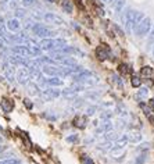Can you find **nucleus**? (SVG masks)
Wrapping results in <instances>:
<instances>
[{"label":"nucleus","instance_id":"nucleus-1","mask_svg":"<svg viewBox=\"0 0 154 164\" xmlns=\"http://www.w3.org/2000/svg\"><path fill=\"white\" fill-rule=\"evenodd\" d=\"M120 16L121 21H122V26L126 34H133V29L136 28V25L146 17L142 11H138L132 7H125Z\"/></svg>","mask_w":154,"mask_h":164},{"label":"nucleus","instance_id":"nucleus-2","mask_svg":"<svg viewBox=\"0 0 154 164\" xmlns=\"http://www.w3.org/2000/svg\"><path fill=\"white\" fill-rule=\"evenodd\" d=\"M93 57L100 64H104V63H114V64H117L120 61V56L115 54L114 50L111 49V46L108 43L97 45L93 50Z\"/></svg>","mask_w":154,"mask_h":164},{"label":"nucleus","instance_id":"nucleus-3","mask_svg":"<svg viewBox=\"0 0 154 164\" xmlns=\"http://www.w3.org/2000/svg\"><path fill=\"white\" fill-rule=\"evenodd\" d=\"M67 43L66 39H61V38H44L38 42V47H39L42 52H52V50L60 49L64 47Z\"/></svg>","mask_w":154,"mask_h":164},{"label":"nucleus","instance_id":"nucleus-4","mask_svg":"<svg viewBox=\"0 0 154 164\" xmlns=\"http://www.w3.org/2000/svg\"><path fill=\"white\" fill-rule=\"evenodd\" d=\"M107 81H108V85H110L115 92H120V93H124V92H125V79H124L115 70L108 71Z\"/></svg>","mask_w":154,"mask_h":164},{"label":"nucleus","instance_id":"nucleus-5","mask_svg":"<svg viewBox=\"0 0 154 164\" xmlns=\"http://www.w3.org/2000/svg\"><path fill=\"white\" fill-rule=\"evenodd\" d=\"M38 97L47 103L56 102V100H58L61 97V89L54 88V86H44V88H40V93Z\"/></svg>","mask_w":154,"mask_h":164},{"label":"nucleus","instance_id":"nucleus-6","mask_svg":"<svg viewBox=\"0 0 154 164\" xmlns=\"http://www.w3.org/2000/svg\"><path fill=\"white\" fill-rule=\"evenodd\" d=\"M31 32L32 35H35L36 38L39 39H44V38H54L57 35V32L53 31V29L47 28L44 24H40V22H34L31 25Z\"/></svg>","mask_w":154,"mask_h":164},{"label":"nucleus","instance_id":"nucleus-7","mask_svg":"<svg viewBox=\"0 0 154 164\" xmlns=\"http://www.w3.org/2000/svg\"><path fill=\"white\" fill-rule=\"evenodd\" d=\"M71 125H72L74 129L79 131V132H84L88 129L89 123H90V118L88 115H85L84 113H75V114L71 117Z\"/></svg>","mask_w":154,"mask_h":164},{"label":"nucleus","instance_id":"nucleus-8","mask_svg":"<svg viewBox=\"0 0 154 164\" xmlns=\"http://www.w3.org/2000/svg\"><path fill=\"white\" fill-rule=\"evenodd\" d=\"M150 29H152V18H150V17H144V18L136 25V28L133 29V34H135L136 38L143 39V38H146L147 35H149Z\"/></svg>","mask_w":154,"mask_h":164},{"label":"nucleus","instance_id":"nucleus-9","mask_svg":"<svg viewBox=\"0 0 154 164\" xmlns=\"http://www.w3.org/2000/svg\"><path fill=\"white\" fill-rule=\"evenodd\" d=\"M39 118L43 120L44 123L56 124L63 118V114H60L56 109H46V110H42V111L39 113Z\"/></svg>","mask_w":154,"mask_h":164},{"label":"nucleus","instance_id":"nucleus-10","mask_svg":"<svg viewBox=\"0 0 154 164\" xmlns=\"http://www.w3.org/2000/svg\"><path fill=\"white\" fill-rule=\"evenodd\" d=\"M114 70L117 71V73L120 74L124 79L129 78V75H131V74L136 73L135 68H133V65L131 64V63H128V61H118L117 64H115Z\"/></svg>","mask_w":154,"mask_h":164},{"label":"nucleus","instance_id":"nucleus-11","mask_svg":"<svg viewBox=\"0 0 154 164\" xmlns=\"http://www.w3.org/2000/svg\"><path fill=\"white\" fill-rule=\"evenodd\" d=\"M16 110V100L11 96H2L0 97V111L4 115H8Z\"/></svg>","mask_w":154,"mask_h":164},{"label":"nucleus","instance_id":"nucleus-12","mask_svg":"<svg viewBox=\"0 0 154 164\" xmlns=\"http://www.w3.org/2000/svg\"><path fill=\"white\" fill-rule=\"evenodd\" d=\"M64 142H66L67 145L72 146V148H75V146H79L82 142V135L79 131L76 129H71L70 132L66 134V136H64Z\"/></svg>","mask_w":154,"mask_h":164},{"label":"nucleus","instance_id":"nucleus-13","mask_svg":"<svg viewBox=\"0 0 154 164\" xmlns=\"http://www.w3.org/2000/svg\"><path fill=\"white\" fill-rule=\"evenodd\" d=\"M16 81L21 86H26L29 82H31V74H29L28 68L20 67L18 70H16Z\"/></svg>","mask_w":154,"mask_h":164},{"label":"nucleus","instance_id":"nucleus-14","mask_svg":"<svg viewBox=\"0 0 154 164\" xmlns=\"http://www.w3.org/2000/svg\"><path fill=\"white\" fill-rule=\"evenodd\" d=\"M149 97H150V88H147L146 85H142L139 89H136L132 99L135 100L136 103H140V102H146Z\"/></svg>","mask_w":154,"mask_h":164},{"label":"nucleus","instance_id":"nucleus-15","mask_svg":"<svg viewBox=\"0 0 154 164\" xmlns=\"http://www.w3.org/2000/svg\"><path fill=\"white\" fill-rule=\"evenodd\" d=\"M149 156L150 152H132V157L128 160V164H146Z\"/></svg>","mask_w":154,"mask_h":164},{"label":"nucleus","instance_id":"nucleus-16","mask_svg":"<svg viewBox=\"0 0 154 164\" xmlns=\"http://www.w3.org/2000/svg\"><path fill=\"white\" fill-rule=\"evenodd\" d=\"M138 74H139V77H140L142 81H143V83H144L146 81H152V79H153L154 68L152 67V65H149V64H144V65H142V67L139 68Z\"/></svg>","mask_w":154,"mask_h":164},{"label":"nucleus","instance_id":"nucleus-17","mask_svg":"<svg viewBox=\"0 0 154 164\" xmlns=\"http://www.w3.org/2000/svg\"><path fill=\"white\" fill-rule=\"evenodd\" d=\"M126 138H128V143L129 145H138L143 141V134L142 131H138V129H131V131H126Z\"/></svg>","mask_w":154,"mask_h":164},{"label":"nucleus","instance_id":"nucleus-18","mask_svg":"<svg viewBox=\"0 0 154 164\" xmlns=\"http://www.w3.org/2000/svg\"><path fill=\"white\" fill-rule=\"evenodd\" d=\"M42 18L44 22H49V24H52V25H64V20L61 18L60 16H57V14L52 13V11L44 13L42 16Z\"/></svg>","mask_w":154,"mask_h":164},{"label":"nucleus","instance_id":"nucleus-19","mask_svg":"<svg viewBox=\"0 0 154 164\" xmlns=\"http://www.w3.org/2000/svg\"><path fill=\"white\" fill-rule=\"evenodd\" d=\"M66 85V79L60 77H44L43 88L44 86H54V88H63Z\"/></svg>","mask_w":154,"mask_h":164},{"label":"nucleus","instance_id":"nucleus-20","mask_svg":"<svg viewBox=\"0 0 154 164\" xmlns=\"http://www.w3.org/2000/svg\"><path fill=\"white\" fill-rule=\"evenodd\" d=\"M100 111V107L97 103H92V104H86V106L84 107V114L88 115L89 118H93L96 117L97 114H99Z\"/></svg>","mask_w":154,"mask_h":164},{"label":"nucleus","instance_id":"nucleus-21","mask_svg":"<svg viewBox=\"0 0 154 164\" xmlns=\"http://www.w3.org/2000/svg\"><path fill=\"white\" fill-rule=\"evenodd\" d=\"M60 8L63 13L66 14H72L74 10H75V6H74L72 0H60Z\"/></svg>","mask_w":154,"mask_h":164},{"label":"nucleus","instance_id":"nucleus-22","mask_svg":"<svg viewBox=\"0 0 154 164\" xmlns=\"http://www.w3.org/2000/svg\"><path fill=\"white\" fill-rule=\"evenodd\" d=\"M128 81H129V86H131L132 89H139L142 85H143V81H142V78L139 77L138 73L131 74L129 78H128Z\"/></svg>","mask_w":154,"mask_h":164},{"label":"nucleus","instance_id":"nucleus-23","mask_svg":"<svg viewBox=\"0 0 154 164\" xmlns=\"http://www.w3.org/2000/svg\"><path fill=\"white\" fill-rule=\"evenodd\" d=\"M78 160H79V164H97L96 160L85 150H82L78 153Z\"/></svg>","mask_w":154,"mask_h":164},{"label":"nucleus","instance_id":"nucleus-24","mask_svg":"<svg viewBox=\"0 0 154 164\" xmlns=\"http://www.w3.org/2000/svg\"><path fill=\"white\" fill-rule=\"evenodd\" d=\"M7 29L11 31L13 34H18L21 31V22L18 18H11L7 21Z\"/></svg>","mask_w":154,"mask_h":164},{"label":"nucleus","instance_id":"nucleus-25","mask_svg":"<svg viewBox=\"0 0 154 164\" xmlns=\"http://www.w3.org/2000/svg\"><path fill=\"white\" fill-rule=\"evenodd\" d=\"M21 102H22L24 109H25L26 111H34L35 107H36V104H35V100L32 99L31 96H24Z\"/></svg>","mask_w":154,"mask_h":164},{"label":"nucleus","instance_id":"nucleus-26","mask_svg":"<svg viewBox=\"0 0 154 164\" xmlns=\"http://www.w3.org/2000/svg\"><path fill=\"white\" fill-rule=\"evenodd\" d=\"M92 6H93V11H94L96 16H99V17H104L106 16L104 6H103L100 2H97V0H92Z\"/></svg>","mask_w":154,"mask_h":164},{"label":"nucleus","instance_id":"nucleus-27","mask_svg":"<svg viewBox=\"0 0 154 164\" xmlns=\"http://www.w3.org/2000/svg\"><path fill=\"white\" fill-rule=\"evenodd\" d=\"M111 7L114 8V13L117 14V16H120V14L122 13L124 8L126 7V0H115V2L111 4Z\"/></svg>","mask_w":154,"mask_h":164},{"label":"nucleus","instance_id":"nucleus-28","mask_svg":"<svg viewBox=\"0 0 154 164\" xmlns=\"http://www.w3.org/2000/svg\"><path fill=\"white\" fill-rule=\"evenodd\" d=\"M97 117H99L100 120H112L115 115L111 109H103L99 111V115H97Z\"/></svg>","mask_w":154,"mask_h":164},{"label":"nucleus","instance_id":"nucleus-29","mask_svg":"<svg viewBox=\"0 0 154 164\" xmlns=\"http://www.w3.org/2000/svg\"><path fill=\"white\" fill-rule=\"evenodd\" d=\"M96 138H94L93 135H85L84 138H82V142H81V145L84 146V148H90V146H94L96 145Z\"/></svg>","mask_w":154,"mask_h":164},{"label":"nucleus","instance_id":"nucleus-30","mask_svg":"<svg viewBox=\"0 0 154 164\" xmlns=\"http://www.w3.org/2000/svg\"><path fill=\"white\" fill-rule=\"evenodd\" d=\"M154 45V25H152V29H150L149 35H147V43H146V49L150 50L152 46Z\"/></svg>","mask_w":154,"mask_h":164},{"label":"nucleus","instance_id":"nucleus-31","mask_svg":"<svg viewBox=\"0 0 154 164\" xmlns=\"http://www.w3.org/2000/svg\"><path fill=\"white\" fill-rule=\"evenodd\" d=\"M0 164H22V159L20 157H10V159H3L0 160Z\"/></svg>","mask_w":154,"mask_h":164},{"label":"nucleus","instance_id":"nucleus-32","mask_svg":"<svg viewBox=\"0 0 154 164\" xmlns=\"http://www.w3.org/2000/svg\"><path fill=\"white\" fill-rule=\"evenodd\" d=\"M60 129L63 131V132H70V131L74 129V128H72V125H71L70 120H64L60 123Z\"/></svg>","mask_w":154,"mask_h":164},{"label":"nucleus","instance_id":"nucleus-33","mask_svg":"<svg viewBox=\"0 0 154 164\" xmlns=\"http://www.w3.org/2000/svg\"><path fill=\"white\" fill-rule=\"evenodd\" d=\"M70 25H71V28H72L75 32H78V34H81V32H82V26L78 24V21H74V20H72V21L70 22Z\"/></svg>","mask_w":154,"mask_h":164},{"label":"nucleus","instance_id":"nucleus-34","mask_svg":"<svg viewBox=\"0 0 154 164\" xmlns=\"http://www.w3.org/2000/svg\"><path fill=\"white\" fill-rule=\"evenodd\" d=\"M99 124H100V118L99 117H93V118H90V123H89V127H92L94 129V128H97L99 127Z\"/></svg>","mask_w":154,"mask_h":164},{"label":"nucleus","instance_id":"nucleus-35","mask_svg":"<svg viewBox=\"0 0 154 164\" xmlns=\"http://www.w3.org/2000/svg\"><path fill=\"white\" fill-rule=\"evenodd\" d=\"M147 106H149V109L152 110V113H154V97H149V99L146 100Z\"/></svg>","mask_w":154,"mask_h":164},{"label":"nucleus","instance_id":"nucleus-36","mask_svg":"<svg viewBox=\"0 0 154 164\" xmlns=\"http://www.w3.org/2000/svg\"><path fill=\"white\" fill-rule=\"evenodd\" d=\"M7 145H4V143H0V154H2L3 153V152H4V150H7Z\"/></svg>","mask_w":154,"mask_h":164},{"label":"nucleus","instance_id":"nucleus-37","mask_svg":"<svg viewBox=\"0 0 154 164\" xmlns=\"http://www.w3.org/2000/svg\"><path fill=\"white\" fill-rule=\"evenodd\" d=\"M47 3H53V4H56V3H58L60 0H46Z\"/></svg>","mask_w":154,"mask_h":164},{"label":"nucleus","instance_id":"nucleus-38","mask_svg":"<svg viewBox=\"0 0 154 164\" xmlns=\"http://www.w3.org/2000/svg\"><path fill=\"white\" fill-rule=\"evenodd\" d=\"M150 52H152V57L154 59V45L152 46V49H150Z\"/></svg>","mask_w":154,"mask_h":164},{"label":"nucleus","instance_id":"nucleus-39","mask_svg":"<svg viewBox=\"0 0 154 164\" xmlns=\"http://www.w3.org/2000/svg\"><path fill=\"white\" fill-rule=\"evenodd\" d=\"M3 142H4V138H3V136L0 135V143H3Z\"/></svg>","mask_w":154,"mask_h":164},{"label":"nucleus","instance_id":"nucleus-40","mask_svg":"<svg viewBox=\"0 0 154 164\" xmlns=\"http://www.w3.org/2000/svg\"><path fill=\"white\" fill-rule=\"evenodd\" d=\"M114 2H115V0H108V4H110V6H111V4H112V3H114Z\"/></svg>","mask_w":154,"mask_h":164},{"label":"nucleus","instance_id":"nucleus-41","mask_svg":"<svg viewBox=\"0 0 154 164\" xmlns=\"http://www.w3.org/2000/svg\"><path fill=\"white\" fill-rule=\"evenodd\" d=\"M102 2H103V3H108V0H102Z\"/></svg>","mask_w":154,"mask_h":164},{"label":"nucleus","instance_id":"nucleus-42","mask_svg":"<svg viewBox=\"0 0 154 164\" xmlns=\"http://www.w3.org/2000/svg\"><path fill=\"white\" fill-rule=\"evenodd\" d=\"M153 88H154V77H153Z\"/></svg>","mask_w":154,"mask_h":164},{"label":"nucleus","instance_id":"nucleus-43","mask_svg":"<svg viewBox=\"0 0 154 164\" xmlns=\"http://www.w3.org/2000/svg\"><path fill=\"white\" fill-rule=\"evenodd\" d=\"M0 117H2V111H0Z\"/></svg>","mask_w":154,"mask_h":164}]
</instances>
